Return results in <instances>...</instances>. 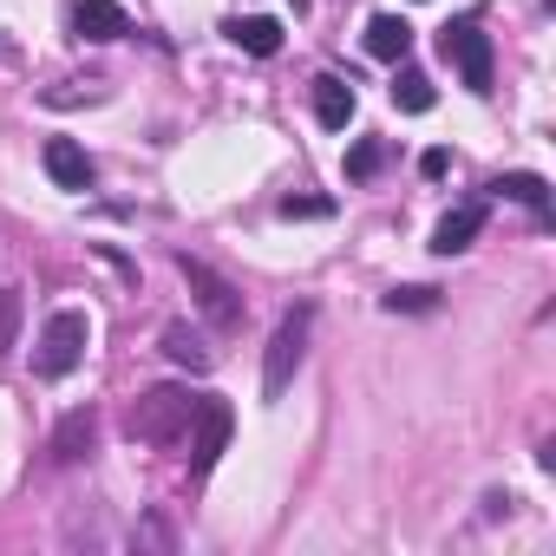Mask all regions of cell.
Segmentation results:
<instances>
[{"instance_id": "cell-11", "label": "cell", "mask_w": 556, "mask_h": 556, "mask_svg": "<svg viewBox=\"0 0 556 556\" xmlns=\"http://www.w3.org/2000/svg\"><path fill=\"white\" fill-rule=\"evenodd\" d=\"M354 105H361V99H354V86H348V79H334V73H321V79H315V118H321L328 131H348Z\"/></svg>"}, {"instance_id": "cell-21", "label": "cell", "mask_w": 556, "mask_h": 556, "mask_svg": "<svg viewBox=\"0 0 556 556\" xmlns=\"http://www.w3.org/2000/svg\"><path fill=\"white\" fill-rule=\"evenodd\" d=\"M328 210H334V203H321V197H289V203H282V216H328Z\"/></svg>"}, {"instance_id": "cell-20", "label": "cell", "mask_w": 556, "mask_h": 556, "mask_svg": "<svg viewBox=\"0 0 556 556\" xmlns=\"http://www.w3.org/2000/svg\"><path fill=\"white\" fill-rule=\"evenodd\" d=\"M138 543H144V549H157V556H170V549H177V536H170V523H164V517H144V523H138Z\"/></svg>"}, {"instance_id": "cell-3", "label": "cell", "mask_w": 556, "mask_h": 556, "mask_svg": "<svg viewBox=\"0 0 556 556\" xmlns=\"http://www.w3.org/2000/svg\"><path fill=\"white\" fill-rule=\"evenodd\" d=\"M177 275L190 282V295H197V308H203V321H210V328H223V334H229V328H242V289L229 282V275H216V268H210L203 255H190V249L177 255Z\"/></svg>"}, {"instance_id": "cell-19", "label": "cell", "mask_w": 556, "mask_h": 556, "mask_svg": "<svg viewBox=\"0 0 556 556\" xmlns=\"http://www.w3.org/2000/svg\"><path fill=\"white\" fill-rule=\"evenodd\" d=\"M380 164H387V144H380V138H361V144L348 151V177H354V184H367Z\"/></svg>"}, {"instance_id": "cell-9", "label": "cell", "mask_w": 556, "mask_h": 556, "mask_svg": "<svg viewBox=\"0 0 556 556\" xmlns=\"http://www.w3.org/2000/svg\"><path fill=\"white\" fill-rule=\"evenodd\" d=\"M92 445H99V413H92V406L66 413V419H60V432H53V458H60V465H79Z\"/></svg>"}, {"instance_id": "cell-6", "label": "cell", "mask_w": 556, "mask_h": 556, "mask_svg": "<svg viewBox=\"0 0 556 556\" xmlns=\"http://www.w3.org/2000/svg\"><path fill=\"white\" fill-rule=\"evenodd\" d=\"M229 406L223 400H203L197 406V419H190V471L203 478V471H216V458H223V445H229Z\"/></svg>"}, {"instance_id": "cell-5", "label": "cell", "mask_w": 556, "mask_h": 556, "mask_svg": "<svg viewBox=\"0 0 556 556\" xmlns=\"http://www.w3.org/2000/svg\"><path fill=\"white\" fill-rule=\"evenodd\" d=\"M439 53L458 66V79H465L471 92H491V34H484L478 21H452V27L439 34Z\"/></svg>"}, {"instance_id": "cell-4", "label": "cell", "mask_w": 556, "mask_h": 556, "mask_svg": "<svg viewBox=\"0 0 556 556\" xmlns=\"http://www.w3.org/2000/svg\"><path fill=\"white\" fill-rule=\"evenodd\" d=\"M86 341H92V321H86L79 308H60V315L47 321V334H40L34 374H40V380H66V374L86 361Z\"/></svg>"}, {"instance_id": "cell-18", "label": "cell", "mask_w": 556, "mask_h": 556, "mask_svg": "<svg viewBox=\"0 0 556 556\" xmlns=\"http://www.w3.org/2000/svg\"><path fill=\"white\" fill-rule=\"evenodd\" d=\"M21 315H27L21 289H0V354H14V341H21Z\"/></svg>"}, {"instance_id": "cell-22", "label": "cell", "mask_w": 556, "mask_h": 556, "mask_svg": "<svg viewBox=\"0 0 556 556\" xmlns=\"http://www.w3.org/2000/svg\"><path fill=\"white\" fill-rule=\"evenodd\" d=\"M419 170H426V177H445V170H452V157H445V151H426V157H419Z\"/></svg>"}, {"instance_id": "cell-1", "label": "cell", "mask_w": 556, "mask_h": 556, "mask_svg": "<svg viewBox=\"0 0 556 556\" xmlns=\"http://www.w3.org/2000/svg\"><path fill=\"white\" fill-rule=\"evenodd\" d=\"M197 406H203V400H197L190 387H151V393L125 413V439H131V445H184Z\"/></svg>"}, {"instance_id": "cell-13", "label": "cell", "mask_w": 556, "mask_h": 556, "mask_svg": "<svg viewBox=\"0 0 556 556\" xmlns=\"http://www.w3.org/2000/svg\"><path fill=\"white\" fill-rule=\"evenodd\" d=\"M367 53H374V60H406V53H413V27H406L400 14H374V21H367Z\"/></svg>"}, {"instance_id": "cell-8", "label": "cell", "mask_w": 556, "mask_h": 556, "mask_svg": "<svg viewBox=\"0 0 556 556\" xmlns=\"http://www.w3.org/2000/svg\"><path fill=\"white\" fill-rule=\"evenodd\" d=\"M478 229H484V203H458V210H445L439 229H432V255H458V249H471Z\"/></svg>"}, {"instance_id": "cell-15", "label": "cell", "mask_w": 556, "mask_h": 556, "mask_svg": "<svg viewBox=\"0 0 556 556\" xmlns=\"http://www.w3.org/2000/svg\"><path fill=\"white\" fill-rule=\"evenodd\" d=\"M491 190H497V197H510V203H523V210H536V216H549V184H543V177H530V170H510V177H497Z\"/></svg>"}, {"instance_id": "cell-7", "label": "cell", "mask_w": 556, "mask_h": 556, "mask_svg": "<svg viewBox=\"0 0 556 556\" xmlns=\"http://www.w3.org/2000/svg\"><path fill=\"white\" fill-rule=\"evenodd\" d=\"M66 27L79 40H125L131 34V14L118 8V0H79V8L66 14Z\"/></svg>"}, {"instance_id": "cell-10", "label": "cell", "mask_w": 556, "mask_h": 556, "mask_svg": "<svg viewBox=\"0 0 556 556\" xmlns=\"http://www.w3.org/2000/svg\"><path fill=\"white\" fill-rule=\"evenodd\" d=\"M47 177H53L60 190H92V157H86L73 138H53V144H47Z\"/></svg>"}, {"instance_id": "cell-2", "label": "cell", "mask_w": 556, "mask_h": 556, "mask_svg": "<svg viewBox=\"0 0 556 556\" xmlns=\"http://www.w3.org/2000/svg\"><path fill=\"white\" fill-rule=\"evenodd\" d=\"M308 334H315V308H308V302L275 321L268 354H262V400H282V393H289V380H295L302 361H308Z\"/></svg>"}, {"instance_id": "cell-14", "label": "cell", "mask_w": 556, "mask_h": 556, "mask_svg": "<svg viewBox=\"0 0 556 556\" xmlns=\"http://www.w3.org/2000/svg\"><path fill=\"white\" fill-rule=\"evenodd\" d=\"M164 354H170L177 367H190V374H210V367H216V354L203 348V334H197V328H184V321H170V328H164Z\"/></svg>"}, {"instance_id": "cell-16", "label": "cell", "mask_w": 556, "mask_h": 556, "mask_svg": "<svg viewBox=\"0 0 556 556\" xmlns=\"http://www.w3.org/2000/svg\"><path fill=\"white\" fill-rule=\"evenodd\" d=\"M393 105H400V112H432V79L406 66V73L393 79Z\"/></svg>"}, {"instance_id": "cell-12", "label": "cell", "mask_w": 556, "mask_h": 556, "mask_svg": "<svg viewBox=\"0 0 556 556\" xmlns=\"http://www.w3.org/2000/svg\"><path fill=\"white\" fill-rule=\"evenodd\" d=\"M242 53H255V60H268V53H282V21H268V14H242V21H229L223 27Z\"/></svg>"}, {"instance_id": "cell-17", "label": "cell", "mask_w": 556, "mask_h": 556, "mask_svg": "<svg viewBox=\"0 0 556 556\" xmlns=\"http://www.w3.org/2000/svg\"><path fill=\"white\" fill-rule=\"evenodd\" d=\"M380 308L387 315H432L439 308V289H393V295H380Z\"/></svg>"}]
</instances>
